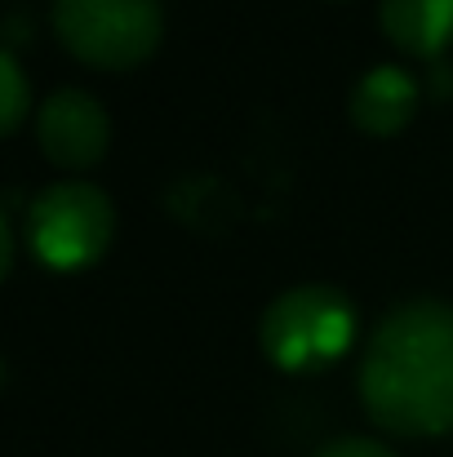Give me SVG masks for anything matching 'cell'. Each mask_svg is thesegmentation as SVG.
<instances>
[{"mask_svg": "<svg viewBox=\"0 0 453 457\" xmlns=\"http://www.w3.org/2000/svg\"><path fill=\"white\" fill-rule=\"evenodd\" d=\"M360 400L391 436H453V306L405 303L382 315L360 360Z\"/></svg>", "mask_w": 453, "mask_h": 457, "instance_id": "obj_1", "label": "cell"}, {"mask_svg": "<svg viewBox=\"0 0 453 457\" xmlns=\"http://www.w3.org/2000/svg\"><path fill=\"white\" fill-rule=\"evenodd\" d=\"M258 337L267 360L285 373L329 369L356 337V306L333 285H298L267 306Z\"/></svg>", "mask_w": 453, "mask_h": 457, "instance_id": "obj_2", "label": "cell"}, {"mask_svg": "<svg viewBox=\"0 0 453 457\" xmlns=\"http://www.w3.org/2000/svg\"><path fill=\"white\" fill-rule=\"evenodd\" d=\"M160 0H54V36L63 49L103 71H130L160 45Z\"/></svg>", "mask_w": 453, "mask_h": 457, "instance_id": "obj_3", "label": "cell"}, {"mask_svg": "<svg viewBox=\"0 0 453 457\" xmlns=\"http://www.w3.org/2000/svg\"><path fill=\"white\" fill-rule=\"evenodd\" d=\"M116 231L112 200L94 182H54L27 209V245L49 271L94 267Z\"/></svg>", "mask_w": 453, "mask_h": 457, "instance_id": "obj_4", "label": "cell"}, {"mask_svg": "<svg viewBox=\"0 0 453 457\" xmlns=\"http://www.w3.org/2000/svg\"><path fill=\"white\" fill-rule=\"evenodd\" d=\"M36 143H40L45 160L58 169H94L107 155L112 120L94 94L58 89L36 112Z\"/></svg>", "mask_w": 453, "mask_h": 457, "instance_id": "obj_5", "label": "cell"}, {"mask_svg": "<svg viewBox=\"0 0 453 457\" xmlns=\"http://www.w3.org/2000/svg\"><path fill=\"white\" fill-rule=\"evenodd\" d=\"M414 112H418V80L405 67H373L351 89V120L373 138L400 134L414 120Z\"/></svg>", "mask_w": 453, "mask_h": 457, "instance_id": "obj_6", "label": "cell"}, {"mask_svg": "<svg viewBox=\"0 0 453 457\" xmlns=\"http://www.w3.org/2000/svg\"><path fill=\"white\" fill-rule=\"evenodd\" d=\"M378 22L414 58H436L453 45V0H382Z\"/></svg>", "mask_w": 453, "mask_h": 457, "instance_id": "obj_7", "label": "cell"}, {"mask_svg": "<svg viewBox=\"0 0 453 457\" xmlns=\"http://www.w3.org/2000/svg\"><path fill=\"white\" fill-rule=\"evenodd\" d=\"M31 112V85L9 49H0V138H9Z\"/></svg>", "mask_w": 453, "mask_h": 457, "instance_id": "obj_8", "label": "cell"}, {"mask_svg": "<svg viewBox=\"0 0 453 457\" xmlns=\"http://www.w3.org/2000/svg\"><path fill=\"white\" fill-rule=\"evenodd\" d=\"M315 457H396L387 445L378 440H365V436H342V440H329Z\"/></svg>", "mask_w": 453, "mask_h": 457, "instance_id": "obj_9", "label": "cell"}, {"mask_svg": "<svg viewBox=\"0 0 453 457\" xmlns=\"http://www.w3.org/2000/svg\"><path fill=\"white\" fill-rule=\"evenodd\" d=\"M9 262H13V231H9V222H4V213H0V280H4V271H9Z\"/></svg>", "mask_w": 453, "mask_h": 457, "instance_id": "obj_10", "label": "cell"}]
</instances>
